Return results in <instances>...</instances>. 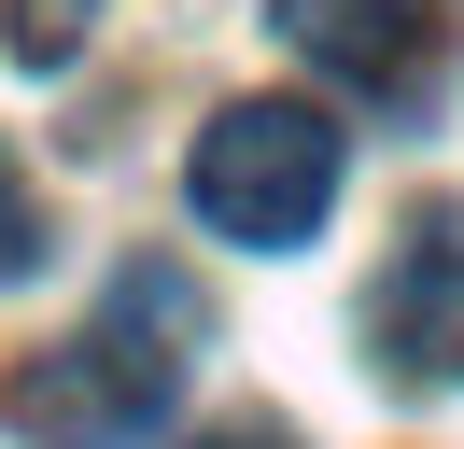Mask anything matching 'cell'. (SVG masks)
Here are the masks:
<instances>
[{
	"label": "cell",
	"mask_w": 464,
	"mask_h": 449,
	"mask_svg": "<svg viewBox=\"0 0 464 449\" xmlns=\"http://www.w3.org/2000/svg\"><path fill=\"white\" fill-rule=\"evenodd\" d=\"M198 323H211L198 281L141 253V267L99 295L85 337H57L29 379L0 393V407H14V435H29V449H141L155 421L183 407V351H198Z\"/></svg>",
	"instance_id": "6da1fadb"
},
{
	"label": "cell",
	"mask_w": 464,
	"mask_h": 449,
	"mask_svg": "<svg viewBox=\"0 0 464 449\" xmlns=\"http://www.w3.org/2000/svg\"><path fill=\"white\" fill-rule=\"evenodd\" d=\"M366 365L408 393H464V211H422L366 281Z\"/></svg>",
	"instance_id": "3957f363"
},
{
	"label": "cell",
	"mask_w": 464,
	"mask_h": 449,
	"mask_svg": "<svg viewBox=\"0 0 464 449\" xmlns=\"http://www.w3.org/2000/svg\"><path fill=\"white\" fill-rule=\"evenodd\" d=\"M198 449H295V421H267V407H239V421H211Z\"/></svg>",
	"instance_id": "52a82bcc"
},
{
	"label": "cell",
	"mask_w": 464,
	"mask_h": 449,
	"mask_svg": "<svg viewBox=\"0 0 464 449\" xmlns=\"http://www.w3.org/2000/svg\"><path fill=\"white\" fill-rule=\"evenodd\" d=\"M183 196H198L211 239L239 253H295L324 211H338V127L310 99H226L183 155Z\"/></svg>",
	"instance_id": "7a4b0ae2"
},
{
	"label": "cell",
	"mask_w": 464,
	"mask_h": 449,
	"mask_svg": "<svg viewBox=\"0 0 464 449\" xmlns=\"http://www.w3.org/2000/svg\"><path fill=\"white\" fill-rule=\"evenodd\" d=\"M464 0H282V43L338 84H422Z\"/></svg>",
	"instance_id": "277c9868"
},
{
	"label": "cell",
	"mask_w": 464,
	"mask_h": 449,
	"mask_svg": "<svg viewBox=\"0 0 464 449\" xmlns=\"http://www.w3.org/2000/svg\"><path fill=\"white\" fill-rule=\"evenodd\" d=\"M71 28H85V0H14V56H29V71L71 56Z\"/></svg>",
	"instance_id": "8992f818"
},
{
	"label": "cell",
	"mask_w": 464,
	"mask_h": 449,
	"mask_svg": "<svg viewBox=\"0 0 464 449\" xmlns=\"http://www.w3.org/2000/svg\"><path fill=\"white\" fill-rule=\"evenodd\" d=\"M43 267V196H29V168L0 155V281H29Z\"/></svg>",
	"instance_id": "5b68a950"
}]
</instances>
